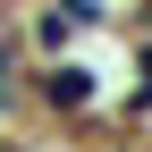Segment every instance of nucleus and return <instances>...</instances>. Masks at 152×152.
<instances>
[{
  "label": "nucleus",
  "instance_id": "f257e3e1",
  "mask_svg": "<svg viewBox=\"0 0 152 152\" xmlns=\"http://www.w3.org/2000/svg\"><path fill=\"white\" fill-rule=\"evenodd\" d=\"M42 102H51V110H85V102H93V76H85V68H51V76H42Z\"/></svg>",
  "mask_w": 152,
  "mask_h": 152
}]
</instances>
